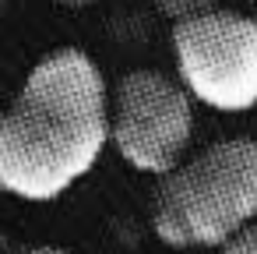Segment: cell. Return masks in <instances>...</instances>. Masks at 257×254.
<instances>
[{
    "label": "cell",
    "instance_id": "5",
    "mask_svg": "<svg viewBox=\"0 0 257 254\" xmlns=\"http://www.w3.org/2000/svg\"><path fill=\"white\" fill-rule=\"evenodd\" d=\"M152 4L176 25V22H187V18H197L204 11H215L218 0H152Z\"/></svg>",
    "mask_w": 257,
    "mask_h": 254
},
{
    "label": "cell",
    "instance_id": "7",
    "mask_svg": "<svg viewBox=\"0 0 257 254\" xmlns=\"http://www.w3.org/2000/svg\"><path fill=\"white\" fill-rule=\"evenodd\" d=\"M15 254H71L67 247H57V243H32V247H22Z\"/></svg>",
    "mask_w": 257,
    "mask_h": 254
},
{
    "label": "cell",
    "instance_id": "3",
    "mask_svg": "<svg viewBox=\"0 0 257 254\" xmlns=\"http://www.w3.org/2000/svg\"><path fill=\"white\" fill-rule=\"evenodd\" d=\"M176 78L194 103L215 113L257 106V18L239 11H204L173 25Z\"/></svg>",
    "mask_w": 257,
    "mask_h": 254
},
{
    "label": "cell",
    "instance_id": "9",
    "mask_svg": "<svg viewBox=\"0 0 257 254\" xmlns=\"http://www.w3.org/2000/svg\"><path fill=\"white\" fill-rule=\"evenodd\" d=\"M0 254H15V250H11V236H8L4 229H0Z\"/></svg>",
    "mask_w": 257,
    "mask_h": 254
},
{
    "label": "cell",
    "instance_id": "4",
    "mask_svg": "<svg viewBox=\"0 0 257 254\" xmlns=\"http://www.w3.org/2000/svg\"><path fill=\"white\" fill-rule=\"evenodd\" d=\"M194 138V99L159 67L127 71L109 89V141L120 159L148 177L173 173Z\"/></svg>",
    "mask_w": 257,
    "mask_h": 254
},
{
    "label": "cell",
    "instance_id": "11",
    "mask_svg": "<svg viewBox=\"0 0 257 254\" xmlns=\"http://www.w3.org/2000/svg\"><path fill=\"white\" fill-rule=\"evenodd\" d=\"M187 254H204V250H187Z\"/></svg>",
    "mask_w": 257,
    "mask_h": 254
},
{
    "label": "cell",
    "instance_id": "2",
    "mask_svg": "<svg viewBox=\"0 0 257 254\" xmlns=\"http://www.w3.org/2000/svg\"><path fill=\"white\" fill-rule=\"evenodd\" d=\"M257 219V138H222L166 173L152 229L176 250H222Z\"/></svg>",
    "mask_w": 257,
    "mask_h": 254
},
{
    "label": "cell",
    "instance_id": "6",
    "mask_svg": "<svg viewBox=\"0 0 257 254\" xmlns=\"http://www.w3.org/2000/svg\"><path fill=\"white\" fill-rule=\"evenodd\" d=\"M218 254H257V219H250Z\"/></svg>",
    "mask_w": 257,
    "mask_h": 254
},
{
    "label": "cell",
    "instance_id": "8",
    "mask_svg": "<svg viewBox=\"0 0 257 254\" xmlns=\"http://www.w3.org/2000/svg\"><path fill=\"white\" fill-rule=\"evenodd\" d=\"M53 4H60V8H88L95 0H53Z\"/></svg>",
    "mask_w": 257,
    "mask_h": 254
},
{
    "label": "cell",
    "instance_id": "1",
    "mask_svg": "<svg viewBox=\"0 0 257 254\" xmlns=\"http://www.w3.org/2000/svg\"><path fill=\"white\" fill-rule=\"evenodd\" d=\"M109 145V81L78 46L50 50L0 113V191L46 205L85 180Z\"/></svg>",
    "mask_w": 257,
    "mask_h": 254
},
{
    "label": "cell",
    "instance_id": "10",
    "mask_svg": "<svg viewBox=\"0 0 257 254\" xmlns=\"http://www.w3.org/2000/svg\"><path fill=\"white\" fill-rule=\"evenodd\" d=\"M0 18H4V0H0Z\"/></svg>",
    "mask_w": 257,
    "mask_h": 254
}]
</instances>
